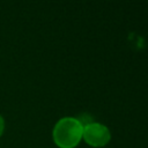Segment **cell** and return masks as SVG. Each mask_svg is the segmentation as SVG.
I'll use <instances>...</instances> for the list:
<instances>
[{
	"label": "cell",
	"instance_id": "1",
	"mask_svg": "<svg viewBox=\"0 0 148 148\" xmlns=\"http://www.w3.org/2000/svg\"><path fill=\"white\" fill-rule=\"evenodd\" d=\"M83 133V126L73 117L61 118L53 127L52 138L59 148H74L76 147Z\"/></svg>",
	"mask_w": 148,
	"mask_h": 148
},
{
	"label": "cell",
	"instance_id": "2",
	"mask_svg": "<svg viewBox=\"0 0 148 148\" xmlns=\"http://www.w3.org/2000/svg\"><path fill=\"white\" fill-rule=\"evenodd\" d=\"M82 139L91 147H104L109 143L111 139V133L109 128L99 123H90L83 126Z\"/></svg>",
	"mask_w": 148,
	"mask_h": 148
},
{
	"label": "cell",
	"instance_id": "3",
	"mask_svg": "<svg viewBox=\"0 0 148 148\" xmlns=\"http://www.w3.org/2000/svg\"><path fill=\"white\" fill-rule=\"evenodd\" d=\"M3 130H5V120H3V118L0 116V136H1L2 133H3Z\"/></svg>",
	"mask_w": 148,
	"mask_h": 148
}]
</instances>
